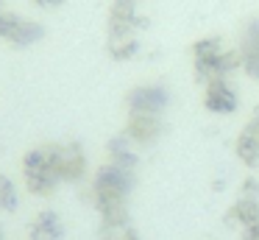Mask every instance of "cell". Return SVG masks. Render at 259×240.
<instances>
[{
  "instance_id": "4fadbf2b",
  "label": "cell",
  "mask_w": 259,
  "mask_h": 240,
  "mask_svg": "<svg viewBox=\"0 0 259 240\" xmlns=\"http://www.w3.org/2000/svg\"><path fill=\"white\" fill-rule=\"evenodd\" d=\"M106 151H109V162H112V165L125 167V170H134L137 167V151L131 148V140L125 137V134L109 140Z\"/></svg>"
},
{
  "instance_id": "3957f363",
  "label": "cell",
  "mask_w": 259,
  "mask_h": 240,
  "mask_svg": "<svg viewBox=\"0 0 259 240\" xmlns=\"http://www.w3.org/2000/svg\"><path fill=\"white\" fill-rule=\"evenodd\" d=\"M190 56H192L195 78L201 84H209V81H214V78H229L234 70L242 67L240 50L226 48L223 39H218V37L198 39V42L190 48Z\"/></svg>"
},
{
  "instance_id": "e0dca14e",
  "label": "cell",
  "mask_w": 259,
  "mask_h": 240,
  "mask_svg": "<svg viewBox=\"0 0 259 240\" xmlns=\"http://www.w3.org/2000/svg\"><path fill=\"white\" fill-rule=\"evenodd\" d=\"M240 240H259V223H253V226H245V229H242Z\"/></svg>"
},
{
  "instance_id": "9c48e42d",
  "label": "cell",
  "mask_w": 259,
  "mask_h": 240,
  "mask_svg": "<svg viewBox=\"0 0 259 240\" xmlns=\"http://www.w3.org/2000/svg\"><path fill=\"white\" fill-rule=\"evenodd\" d=\"M164 131V123H162V115H128V123H125V137L131 140L134 145H153Z\"/></svg>"
},
{
  "instance_id": "5b68a950",
  "label": "cell",
  "mask_w": 259,
  "mask_h": 240,
  "mask_svg": "<svg viewBox=\"0 0 259 240\" xmlns=\"http://www.w3.org/2000/svg\"><path fill=\"white\" fill-rule=\"evenodd\" d=\"M42 37H45V28L39 22L28 20L23 14H14V11H6L3 25H0V39L3 42L14 45V48H28V45L39 42Z\"/></svg>"
},
{
  "instance_id": "ffe728a7",
  "label": "cell",
  "mask_w": 259,
  "mask_h": 240,
  "mask_svg": "<svg viewBox=\"0 0 259 240\" xmlns=\"http://www.w3.org/2000/svg\"><path fill=\"white\" fill-rule=\"evenodd\" d=\"M0 240H3V229H0Z\"/></svg>"
},
{
  "instance_id": "d6986e66",
  "label": "cell",
  "mask_w": 259,
  "mask_h": 240,
  "mask_svg": "<svg viewBox=\"0 0 259 240\" xmlns=\"http://www.w3.org/2000/svg\"><path fill=\"white\" fill-rule=\"evenodd\" d=\"M6 11H9V9H6L3 3H0V25H3V17H6Z\"/></svg>"
},
{
  "instance_id": "ac0fdd59",
  "label": "cell",
  "mask_w": 259,
  "mask_h": 240,
  "mask_svg": "<svg viewBox=\"0 0 259 240\" xmlns=\"http://www.w3.org/2000/svg\"><path fill=\"white\" fill-rule=\"evenodd\" d=\"M36 6H42V9H56V6H62L64 0H34Z\"/></svg>"
},
{
  "instance_id": "277c9868",
  "label": "cell",
  "mask_w": 259,
  "mask_h": 240,
  "mask_svg": "<svg viewBox=\"0 0 259 240\" xmlns=\"http://www.w3.org/2000/svg\"><path fill=\"white\" fill-rule=\"evenodd\" d=\"M23 176L25 187L34 195H53L56 187L62 184L56 173V159H53V145H39L31 148L23 159Z\"/></svg>"
},
{
  "instance_id": "52a82bcc",
  "label": "cell",
  "mask_w": 259,
  "mask_h": 240,
  "mask_svg": "<svg viewBox=\"0 0 259 240\" xmlns=\"http://www.w3.org/2000/svg\"><path fill=\"white\" fill-rule=\"evenodd\" d=\"M53 159H56V173L62 182H81L87 173V156L78 143L53 145Z\"/></svg>"
},
{
  "instance_id": "ba28073f",
  "label": "cell",
  "mask_w": 259,
  "mask_h": 240,
  "mask_svg": "<svg viewBox=\"0 0 259 240\" xmlns=\"http://www.w3.org/2000/svg\"><path fill=\"white\" fill-rule=\"evenodd\" d=\"M203 106L214 115H229L240 106V95L231 87L229 78H214V81L203 84Z\"/></svg>"
},
{
  "instance_id": "7a4b0ae2",
  "label": "cell",
  "mask_w": 259,
  "mask_h": 240,
  "mask_svg": "<svg viewBox=\"0 0 259 240\" xmlns=\"http://www.w3.org/2000/svg\"><path fill=\"white\" fill-rule=\"evenodd\" d=\"M148 20L140 14L137 0H112L106 28V50L114 61H128L140 50V31Z\"/></svg>"
},
{
  "instance_id": "7c38bea8",
  "label": "cell",
  "mask_w": 259,
  "mask_h": 240,
  "mask_svg": "<svg viewBox=\"0 0 259 240\" xmlns=\"http://www.w3.org/2000/svg\"><path fill=\"white\" fill-rule=\"evenodd\" d=\"M62 237H64V226L56 212H42L28 226V240H62Z\"/></svg>"
},
{
  "instance_id": "6da1fadb",
  "label": "cell",
  "mask_w": 259,
  "mask_h": 240,
  "mask_svg": "<svg viewBox=\"0 0 259 240\" xmlns=\"http://www.w3.org/2000/svg\"><path fill=\"white\" fill-rule=\"evenodd\" d=\"M131 187H134V170H125V167L106 162L95 173V179H92V201L101 212V223L128 221Z\"/></svg>"
},
{
  "instance_id": "5bb4252c",
  "label": "cell",
  "mask_w": 259,
  "mask_h": 240,
  "mask_svg": "<svg viewBox=\"0 0 259 240\" xmlns=\"http://www.w3.org/2000/svg\"><path fill=\"white\" fill-rule=\"evenodd\" d=\"M237 156H240L242 162H245L248 167H256L259 165V137L253 131H248V128H242V134L237 137Z\"/></svg>"
},
{
  "instance_id": "8992f818",
  "label": "cell",
  "mask_w": 259,
  "mask_h": 240,
  "mask_svg": "<svg viewBox=\"0 0 259 240\" xmlns=\"http://www.w3.org/2000/svg\"><path fill=\"white\" fill-rule=\"evenodd\" d=\"M170 104V95L159 84H140L125 95V109L128 115L140 112V115H162Z\"/></svg>"
},
{
  "instance_id": "2e32d148",
  "label": "cell",
  "mask_w": 259,
  "mask_h": 240,
  "mask_svg": "<svg viewBox=\"0 0 259 240\" xmlns=\"http://www.w3.org/2000/svg\"><path fill=\"white\" fill-rule=\"evenodd\" d=\"M17 190H14V184H12V179H6V176H0V210L3 212H12V210H17Z\"/></svg>"
},
{
  "instance_id": "9a60e30c",
  "label": "cell",
  "mask_w": 259,
  "mask_h": 240,
  "mask_svg": "<svg viewBox=\"0 0 259 240\" xmlns=\"http://www.w3.org/2000/svg\"><path fill=\"white\" fill-rule=\"evenodd\" d=\"M101 240H140V232L131 226V221L101 223Z\"/></svg>"
},
{
  "instance_id": "30bf717a",
  "label": "cell",
  "mask_w": 259,
  "mask_h": 240,
  "mask_svg": "<svg viewBox=\"0 0 259 240\" xmlns=\"http://www.w3.org/2000/svg\"><path fill=\"white\" fill-rule=\"evenodd\" d=\"M237 50H240V59H242V70L251 78H259V17L245 25Z\"/></svg>"
},
{
  "instance_id": "8fae6325",
  "label": "cell",
  "mask_w": 259,
  "mask_h": 240,
  "mask_svg": "<svg viewBox=\"0 0 259 240\" xmlns=\"http://www.w3.org/2000/svg\"><path fill=\"white\" fill-rule=\"evenodd\" d=\"M226 223L240 226V229L259 223V198L256 195H242V198H237V204H231V210L226 212Z\"/></svg>"
}]
</instances>
